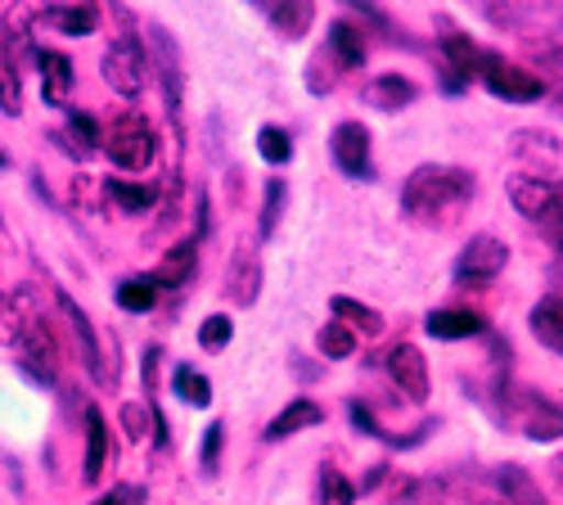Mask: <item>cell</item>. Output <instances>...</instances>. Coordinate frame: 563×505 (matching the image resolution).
Returning a JSON list of instances; mask_svg holds the SVG:
<instances>
[{"mask_svg":"<svg viewBox=\"0 0 563 505\" xmlns=\"http://www.w3.org/2000/svg\"><path fill=\"white\" fill-rule=\"evenodd\" d=\"M478 195V176L451 167V163H424L406 176L401 186V212L415 226H451Z\"/></svg>","mask_w":563,"mask_h":505,"instance_id":"6da1fadb","label":"cell"},{"mask_svg":"<svg viewBox=\"0 0 563 505\" xmlns=\"http://www.w3.org/2000/svg\"><path fill=\"white\" fill-rule=\"evenodd\" d=\"M100 150H104L109 163L122 167V172H150L154 158H158V131H154V122H150L145 113L126 109V113H118V118L109 122Z\"/></svg>","mask_w":563,"mask_h":505,"instance_id":"7a4b0ae2","label":"cell"},{"mask_svg":"<svg viewBox=\"0 0 563 505\" xmlns=\"http://www.w3.org/2000/svg\"><path fill=\"white\" fill-rule=\"evenodd\" d=\"M500 397H505V420L523 438H532V442H559L563 438V406L559 402L528 393V388H509V384H500Z\"/></svg>","mask_w":563,"mask_h":505,"instance_id":"3957f363","label":"cell"},{"mask_svg":"<svg viewBox=\"0 0 563 505\" xmlns=\"http://www.w3.org/2000/svg\"><path fill=\"white\" fill-rule=\"evenodd\" d=\"M150 68H154V64H150L145 41L131 36V32L113 36V41H109V51H104V59H100V73H104L109 90H118L122 100H135L140 90H145Z\"/></svg>","mask_w":563,"mask_h":505,"instance_id":"277c9868","label":"cell"},{"mask_svg":"<svg viewBox=\"0 0 563 505\" xmlns=\"http://www.w3.org/2000/svg\"><path fill=\"white\" fill-rule=\"evenodd\" d=\"M478 77H483V86L492 90L496 100H509V105H532V100L545 96L541 73H532V68H523V64H509V59L496 55V51H483Z\"/></svg>","mask_w":563,"mask_h":505,"instance_id":"5b68a950","label":"cell"},{"mask_svg":"<svg viewBox=\"0 0 563 505\" xmlns=\"http://www.w3.org/2000/svg\"><path fill=\"white\" fill-rule=\"evenodd\" d=\"M505 262H509V249L496 235H474L464 244V253L455 257V285L460 289H483L505 271Z\"/></svg>","mask_w":563,"mask_h":505,"instance_id":"8992f818","label":"cell"},{"mask_svg":"<svg viewBox=\"0 0 563 505\" xmlns=\"http://www.w3.org/2000/svg\"><path fill=\"white\" fill-rule=\"evenodd\" d=\"M55 303H59V316H64V326L73 330V343H77V361L86 365V375L90 380H96V384H113L118 375L109 371V365H104V348H100V334H96V326H90V316L59 289L55 294Z\"/></svg>","mask_w":563,"mask_h":505,"instance_id":"52a82bcc","label":"cell"},{"mask_svg":"<svg viewBox=\"0 0 563 505\" xmlns=\"http://www.w3.org/2000/svg\"><path fill=\"white\" fill-rule=\"evenodd\" d=\"M14 348H19L23 371H27L36 384H55V380H59V365H64V356H59V339H55V330L45 326L41 316L23 330V339H19Z\"/></svg>","mask_w":563,"mask_h":505,"instance_id":"ba28073f","label":"cell"},{"mask_svg":"<svg viewBox=\"0 0 563 505\" xmlns=\"http://www.w3.org/2000/svg\"><path fill=\"white\" fill-rule=\"evenodd\" d=\"M334 167L352 180H374V154H369V131L361 122H339L330 135Z\"/></svg>","mask_w":563,"mask_h":505,"instance_id":"9c48e42d","label":"cell"},{"mask_svg":"<svg viewBox=\"0 0 563 505\" xmlns=\"http://www.w3.org/2000/svg\"><path fill=\"white\" fill-rule=\"evenodd\" d=\"M384 365H388V380L397 384L401 397H410V402L429 397V361H424V352H419L415 343H397Z\"/></svg>","mask_w":563,"mask_h":505,"instance_id":"30bf717a","label":"cell"},{"mask_svg":"<svg viewBox=\"0 0 563 505\" xmlns=\"http://www.w3.org/2000/svg\"><path fill=\"white\" fill-rule=\"evenodd\" d=\"M150 45H154V59L158 64V81H163V100H167V113L180 118V100H185V77H180V51L167 28H150Z\"/></svg>","mask_w":563,"mask_h":505,"instance_id":"8fae6325","label":"cell"},{"mask_svg":"<svg viewBox=\"0 0 563 505\" xmlns=\"http://www.w3.org/2000/svg\"><path fill=\"white\" fill-rule=\"evenodd\" d=\"M438 51H442V73H446V90H464L468 81L478 77L483 68V51L474 41H468L464 32H446L438 41Z\"/></svg>","mask_w":563,"mask_h":505,"instance_id":"7c38bea8","label":"cell"},{"mask_svg":"<svg viewBox=\"0 0 563 505\" xmlns=\"http://www.w3.org/2000/svg\"><path fill=\"white\" fill-rule=\"evenodd\" d=\"M257 294H262V257H257V249L240 244L230 257V271H225V298L234 307H253Z\"/></svg>","mask_w":563,"mask_h":505,"instance_id":"4fadbf2b","label":"cell"},{"mask_svg":"<svg viewBox=\"0 0 563 505\" xmlns=\"http://www.w3.org/2000/svg\"><path fill=\"white\" fill-rule=\"evenodd\" d=\"M36 316H41V311H36V289H32V285L5 289V294H0V343L14 348Z\"/></svg>","mask_w":563,"mask_h":505,"instance_id":"5bb4252c","label":"cell"},{"mask_svg":"<svg viewBox=\"0 0 563 505\" xmlns=\"http://www.w3.org/2000/svg\"><path fill=\"white\" fill-rule=\"evenodd\" d=\"M361 100H365L369 109H379V113H397V109H406V105L419 100V86H415L410 77H401V73H379V77L365 81Z\"/></svg>","mask_w":563,"mask_h":505,"instance_id":"9a60e30c","label":"cell"},{"mask_svg":"<svg viewBox=\"0 0 563 505\" xmlns=\"http://www.w3.org/2000/svg\"><path fill=\"white\" fill-rule=\"evenodd\" d=\"M36 68H41V100L51 109H64L73 100V59L59 51H36Z\"/></svg>","mask_w":563,"mask_h":505,"instance_id":"2e32d148","label":"cell"},{"mask_svg":"<svg viewBox=\"0 0 563 505\" xmlns=\"http://www.w3.org/2000/svg\"><path fill=\"white\" fill-rule=\"evenodd\" d=\"M324 51L334 55V64H339L343 73L361 68V64L369 59L365 28H361V23H352V19H334V23H330V36H324Z\"/></svg>","mask_w":563,"mask_h":505,"instance_id":"e0dca14e","label":"cell"},{"mask_svg":"<svg viewBox=\"0 0 563 505\" xmlns=\"http://www.w3.org/2000/svg\"><path fill=\"white\" fill-rule=\"evenodd\" d=\"M424 330L442 343H455V339H478L487 334V320L478 311H464V307H442V311H429Z\"/></svg>","mask_w":563,"mask_h":505,"instance_id":"ac0fdd59","label":"cell"},{"mask_svg":"<svg viewBox=\"0 0 563 505\" xmlns=\"http://www.w3.org/2000/svg\"><path fill=\"white\" fill-rule=\"evenodd\" d=\"M316 425H324V406L311 402V397H294V402L266 425V442H285V438H294V433H302V429H316Z\"/></svg>","mask_w":563,"mask_h":505,"instance_id":"d6986e66","label":"cell"},{"mask_svg":"<svg viewBox=\"0 0 563 505\" xmlns=\"http://www.w3.org/2000/svg\"><path fill=\"white\" fill-rule=\"evenodd\" d=\"M554 195H559V180L537 176V172H523V176H514V180H509V199H514V208H519L523 217H532V221L550 208Z\"/></svg>","mask_w":563,"mask_h":505,"instance_id":"ffe728a7","label":"cell"},{"mask_svg":"<svg viewBox=\"0 0 563 505\" xmlns=\"http://www.w3.org/2000/svg\"><path fill=\"white\" fill-rule=\"evenodd\" d=\"M109 470V425L96 406H86V461H81V483H100Z\"/></svg>","mask_w":563,"mask_h":505,"instance_id":"44dd1931","label":"cell"},{"mask_svg":"<svg viewBox=\"0 0 563 505\" xmlns=\"http://www.w3.org/2000/svg\"><path fill=\"white\" fill-rule=\"evenodd\" d=\"M195 262H199V240L190 235L185 244H176V249H167V257L150 271V281L158 285V289H180L185 281L195 275Z\"/></svg>","mask_w":563,"mask_h":505,"instance_id":"7402d4cb","label":"cell"},{"mask_svg":"<svg viewBox=\"0 0 563 505\" xmlns=\"http://www.w3.org/2000/svg\"><path fill=\"white\" fill-rule=\"evenodd\" d=\"M55 141H64L59 150H64V154H73V158L81 163V158H90V154H96V150L104 145V131H100V122L90 118V113L73 109V113H68V131H59Z\"/></svg>","mask_w":563,"mask_h":505,"instance_id":"603a6c76","label":"cell"},{"mask_svg":"<svg viewBox=\"0 0 563 505\" xmlns=\"http://www.w3.org/2000/svg\"><path fill=\"white\" fill-rule=\"evenodd\" d=\"M36 23L55 28L64 36H90L100 28V10L96 6H45V10H36Z\"/></svg>","mask_w":563,"mask_h":505,"instance_id":"cb8c5ba5","label":"cell"},{"mask_svg":"<svg viewBox=\"0 0 563 505\" xmlns=\"http://www.w3.org/2000/svg\"><path fill=\"white\" fill-rule=\"evenodd\" d=\"M528 326H532V334H537L541 348H550V352L563 356V294H545V298L532 307Z\"/></svg>","mask_w":563,"mask_h":505,"instance_id":"d4e9b609","label":"cell"},{"mask_svg":"<svg viewBox=\"0 0 563 505\" xmlns=\"http://www.w3.org/2000/svg\"><path fill=\"white\" fill-rule=\"evenodd\" d=\"M266 19H271V28L285 41H302L311 32L316 6H311V0H275V6H266Z\"/></svg>","mask_w":563,"mask_h":505,"instance_id":"484cf974","label":"cell"},{"mask_svg":"<svg viewBox=\"0 0 563 505\" xmlns=\"http://www.w3.org/2000/svg\"><path fill=\"white\" fill-rule=\"evenodd\" d=\"M330 307H334V320H339V326H347L352 334H365V339H379L384 334V316L374 311V307H365V303H356L347 294H339Z\"/></svg>","mask_w":563,"mask_h":505,"instance_id":"4316f807","label":"cell"},{"mask_svg":"<svg viewBox=\"0 0 563 505\" xmlns=\"http://www.w3.org/2000/svg\"><path fill=\"white\" fill-rule=\"evenodd\" d=\"M163 195V186H150V180H104V199H113L122 212H145L154 208Z\"/></svg>","mask_w":563,"mask_h":505,"instance_id":"83f0119b","label":"cell"},{"mask_svg":"<svg viewBox=\"0 0 563 505\" xmlns=\"http://www.w3.org/2000/svg\"><path fill=\"white\" fill-rule=\"evenodd\" d=\"M158 294H163V289L150 281V275H126V281L113 289L118 307H122V311H131V316L154 311V307H158Z\"/></svg>","mask_w":563,"mask_h":505,"instance_id":"f1b7e54d","label":"cell"},{"mask_svg":"<svg viewBox=\"0 0 563 505\" xmlns=\"http://www.w3.org/2000/svg\"><path fill=\"white\" fill-rule=\"evenodd\" d=\"M496 483H500V492H505V505H550L523 465H500Z\"/></svg>","mask_w":563,"mask_h":505,"instance_id":"f546056e","label":"cell"},{"mask_svg":"<svg viewBox=\"0 0 563 505\" xmlns=\"http://www.w3.org/2000/svg\"><path fill=\"white\" fill-rule=\"evenodd\" d=\"M0 113H10V118L23 113V73L14 68L5 51H0Z\"/></svg>","mask_w":563,"mask_h":505,"instance_id":"4dcf8cb0","label":"cell"},{"mask_svg":"<svg viewBox=\"0 0 563 505\" xmlns=\"http://www.w3.org/2000/svg\"><path fill=\"white\" fill-rule=\"evenodd\" d=\"M172 388H176V397H185L190 406H208L212 402V384H208V375L195 371V365H176V371H172Z\"/></svg>","mask_w":563,"mask_h":505,"instance_id":"1f68e13d","label":"cell"},{"mask_svg":"<svg viewBox=\"0 0 563 505\" xmlns=\"http://www.w3.org/2000/svg\"><path fill=\"white\" fill-rule=\"evenodd\" d=\"M285 199H289L285 180L271 176V180H266V199H262V217H257V235H262V240L279 226V217H285Z\"/></svg>","mask_w":563,"mask_h":505,"instance_id":"d6a6232c","label":"cell"},{"mask_svg":"<svg viewBox=\"0 0 563 505\" xmlns=\"http://www.w3.org/2000/svg\"><path fill=\"white\" fill-rule=\"evenodd\" d=\"M339 77H343V68L334 64L330 51H320V55L307 64V90H311V96H330V90L339 86Z\"/></svg>","mask_w":563,"mask_h":505,"instance_id":"836d02e7","label":"cell"},{"mask_svg":"<svg viewBox=\"0 0 563 505\" xmlns=\"http://www.w3.org/2000/svg\"><path fill=\"white\" fill-rule=\"evenodd\" d=\"M316 343H320L324 361H343V356H352V352H356V334H352L347 326H339V320H330V326H320Z\"/></svg>","mask_w":563,"mask_h":505,"instance_id":"e575fe53","label":"cell"},{"mask_svg":"<svg viewBox=\"0 0 563 505\" xmlns=\"http://www.w3.org/2000/svg\"><path fill=\"white\" fill-rule=\"evenodd\" d=\"M257 154H262L266 163H289V158H294L289 131H285V127H262V131H257Z\"/></svg>","mask_w":563,"mask_h":505,"instance_id":"d590c367","label":"cell"},{"mask_svg":"<svg viewBox=\"0 0 563 505\" xmlns=\"http://www.w3.org/2000/svg\"><path fill=\"white\" fill-rule=\"evenodd\" d=\"M442 483L438 479H406L397 492V505H442Z\"/></svg>","mask_w":563,"mask_h":505,"instance_id":"8d00e7d4","label":"cell"},{"mask_svg":"<svg viewBox=\"0 0 563 505\" xmlns=\"http://www.w3.org/2000/svg\"><path fill=\"white\" fill-rule=\"evenodd\" d=\"M230 334H234V320L212 311V316H203V326H199V348L203 352H221L230 343Z\"/></svg>","mask_w":563,"mask_h":505,"instance_id":"74e56055","label":"cell"},{"mask_svg":"<svg viewBox=\"0 0 563 505\" xmlns=\"http://www.w3.org/2000/svg\"><path fill=\"white\" fill-rule=\"evenodd\" d=\"M118 420H122V433L131 438V442H145L150 438V406L145 402H126L122 410H118Z\"/></svg>","mask_w":563,"mask_h":505,"instance_id":"f35d334b","label":"cell"},{"mask_svg":"<svg viewBox=\"0 0 563 505\" xmlns=\"http://www.w3.org/2000/svg\"><path fill=\"white\" fill-rule=\"evenodd\" d=\"M537 226H541V235L550 240V249L563 253V186H559V195L550 199V208L537 217Z\"/></svg>","mask_w":563,"mask_h":505,"instance_id":"ab89813d","label":"cell"},{"mask_svg":"<svg viewBox=\"0 0 563 505\" xmlns=\"http://www.w3.org/2000/svg\"><path fill=\"white\" fill-rule=\"evenodd\" d=\"M352 501H356V487L339 470H324L320 474V505H352Z\"/></svg>","mask_w":563,"mask_h":505,"instance_id":"60d3db41","label":"cell"},{"mask_svg":"<svg viewBox=\"0 0 563 505\" xmlns=\"http://www.w3.org/2000/svg\"><path fill=\"white\" fill-rule=\"evenodd\" d=\"M221 451H225V425H221V420H212V425L203 429V451H199V465H203V474H217V465H221Z\"/></svg>","mask_w":563,"mask_h":505,"instance_id":"b9f144b4","label":"cell"},{"mask_svg":"<svg viewBox=\"0 0 563 505\" xmlns=\"http://www.w3.org/2000/svg\"><path fill=\"white\" fill-rule=\"evenodd\" d=\"M347 416H352V425H356L365 438H379V442H388V447H393V438H388L379 425H374V410H369L365 402H347Z\"/></svg>","mask_w":563,"mask_h":505,"instance_id":"7bdbcfd3","label":"cell"},{"mask_svg":"<svg viewBox=\"0 0 563 505\" xmlns=\"http://www.w3.org/2000/svg\"><path fill=\"white\" fill-rule=\"evenodd\" d=\"M158 361H163V348L158 343H150L145 348V365H140V380H145V402H154V393H158Z\"/></svg>","mask_w":563,"mask_h":505,"instance_id":"ee69618b","label":"cell"},{"mask_svg":"<svg viewBox=\"0 0 563 505\" xmlns=\"http://www.w3.org/2000/svg\"><path fill=\"white\" fill-rule=\"evenodd\" d=\"M113 505H145V487H135V483L131 487H118L113 492Z\"/></svg>","mask_w":563,"mask_h":505,"instance_id":"f6af8a7d","label":"cell"},{"mask_svg":"<svg viewBox=\"0 0 563 505\" xmlns=\"http://www.w3.org/2000/svg\"><path fill=\"white\" fill-rule=\"evenodd\" d=\"M550 479H554V487L563 496V455H554V461H550Z\"/></svg>","mask_w":563,"mask_h":505,"instance_id":"bcb514c9","label":"cell"},{"mask_svg":"<svg viewBox=\"0 0 563 505\" xmlns=\"http://www.w3.org/2000/svg\"><path fill=\"white\" fill-rule=\"evenodd\" d=\"M90 505H113V492H109V496H100V501H90Z\"/></svg>","mask_w":563,"mask_h":505,"instance_id":"7dc6e473","label":"cell"},{"mask_svg":"<svg viewBox=\"0 0 563 505\" xmlns=\"http://www.w3.org/2000/svg\"><path fill=\"white\" fill-rule=\"evenodd\" d=\"M0 167H5V150H0Z\"/></svg>","mask_w":563,"mask_h":505,"instance_id":"c3c4849f","label":"cell"},{"mask_svg":"<svg viewBox=\"0 0 563 505\" xmlns=\"http://www.w3.org/2000/svg\"><path fill=\"white\" fill-rule=\"evenodd\" d=\"M496 505H505V501H496Z\"/></svg>","mask_w":563,"mask_h":505,"instance_id":"681fc988","label":"cell"}]
</instances>
